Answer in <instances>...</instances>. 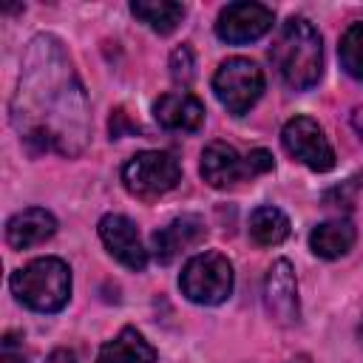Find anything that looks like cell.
Listing matches in <instances>:
<instances>
[{"mask_svg": "<svg viewBox=\"0 0 363 363\" xmlns=\"http://www.w3.org/2000/svg\"><path fill=\"white\" fill-rule=\"evenodd\" d=\"M269 60L289 88H312L323 74V45L318 28L303 17H289L269 48Z\"/></svg>", "mask_w": 363, "mask_h": 363, "instance_id": "obj_1", "label": "cell"}, {"mask_svg": "<svg viewBox=\"0 0 363 363\" xmlns=\"http://www.w3.org/2000/svg\"><path fill=\"white\" fill-rule=\"evenodd\" d=\"M14 298L34 312H60L71 298V269L60 258H37L11 272Z\"/></svg>", "mask_w": 363, "mask_h": 363, "instance_id": "obj_2", "label": "cell"}, {"mask_svg": "<svg viewBox=\"0 0 363 363\" xmlns=\"http://www.w3.org/2000/svg\"><path fill=\"white\" fill-rule=\"evenodd\" d=\"M182 295L199 306H218L233 292V264L221 252L193 255L179 275Z\"/></svg>", "mask_w": 363, "mask_h": 363, "instance_id": "obj_3", "label": "cell"}, {"mask_svg": "<svg viewBox=\"0 0 363 363\" xmlns=\"http://www.w3.org/2000/svg\"><path fill=\"white\" fill-rule=\"evenodd\" d=\"M213 91L233 116H244L264 94V74L252 60L230 57L213 74Z\"/></svg>", "mask_w": 363, "mask_h": 363, "instance_id": "obj_4", "label": "cell"}, {"mask_svg": "<svg viewBox=\"0 0 363 363\" xmlns=\"http://www.w3.org/2000/svg\"><path fill=\"white\" fill-rule=\"evenodd\" d=\"M182 179L179 162L164 150H142L122 167V184L136 199H156L173 190Z\"/></svg>", "mask_w": 363, "mask_h": 363, "instance_id": "obj_5", "label": "cell"}, {"mask_svg": "<svg viewBox=\"0 0 363 363\" xmlns=\"http://www.w3.org/2000/svg\"><path fill=\"white\" fill-rule=\"evenodd\" d=\"M281 142L292 159H298L315 173H326L335 167V150L323 128L309 116H292L281 130Z\"/></svg>", "mask_w": 363, "mask_h": 363, "instance_id": "obj_6", "label": "cell"}, {"mask_svg": "<svg viewBox=\"0 0 363 363\" xmlns=\"http://www.w3.org/2000/svg\"><path fill=\"white\" fill-rule=\"evenodd\" d=\"M272 28V9L261 3H230L216 20V34L224 43L241 45L264 37Z\"/></svg>", "mask_w": 363, "mask_h": 363, "instance_id": "obj_7", "label": "cell"}, {"mask_svg": "<svg viewBox=\"0 0 363 363\" xmlns=\"http://www.w3.org/2000/svg\"><path fill=\"white\" fill-rule=\"evenodd\" d=\"M99 238L105 244V250L128 269H145L147 264V250L142 247V238H139V230L136 224L128 218V216H119V213H108L102 216L99 221Z\"/></svg>", "mask_w": 363, "mask_h": 363, "instance_id": "obj_8", "label": "cell"}, {"mask_svg": "<svg viewBox=\"0 0 363 363\" xmlns=\"http://www.w3.org/2000/svg\"><path fill=\"white\" fill-rule=\"evenodd\" d=\"M264 303H267V312L275 323H281V326L298 323V315H301L298 284H295L292 264L286 258H281L269 267L267 281H264Z\"/></svg>", "mask_w": 363, "mask_h": 363, "instance_id": "obj_9", "label": "cell"}, {"mask_svg": "<svg viewBox=\"0 0 363 363\" xmlns=\"http://www.w3.org/2000/svg\"><path fill=\"white\" fill-rule=\"evenodd\" d=\"M201 179L216 187V190H227V187H235L241 179L250 176L247 170V159L238 156V150L227 142H210L201 153Z\"/></svg>", "mask_w": 363, "mask_h": 363, "instance_id": "obj_10", "label": "cell"}, {"mask_svg": "<svg viewBox=\"0 0 363 363\" xmlns=\"http://www.w3.org/2000/svg\"><path fill=\"white\" fill-rule=\"evenodd\" d=\"M153 116L164 130L193 133L204 125V105L187 91H173V94H164L156 99Z\"/></svg>", "mask_w": 363, "mask_h": 363, "instance_id": "obj_11", "label": "cell"}, {"mask_svg": "<svg viewBox=\"0 0 363 363\" xmlns=\"http://www.w3.org/2000/svg\"><path fill=\"white\" fill-rule=\"evenodd\" d=\"M57 233V218L43 207H26L14 213L6 224V241L14 250H28L48 241Z\"/></svg>", "mask_w": 363, "mask_h": 363, "instance_id": "obj_12", "label": "cell"}, {"mask_svg": "<svg viewBox=\"0 0 363 363\" xmlns=\"http://www.w3.org/2000/svg\"><path fill=\"white\" fill-rule=\"evenodd\" d=\"M204 235V224L199 216H182V218H173L167 227L156 230L150 235V250H153V258L167 264L173 261L182 250L199 244Z\"/></svg>", "mask_w": 363, "mask_h": 363, "instance_id": "obj_13", "label": "cell"}, {"mask_svg": "<svg viewBox=\"0 0 363 363\" xmlns=\"http://www.w3.org/2000/svg\"><path fill=\"white\" fill-rule=\"evenodd\" d=\"M352 244H354V227L346 218L323 221L309 233V250L326 261L346 255L352 250Z\"/></svg>", "mask_w": 363, "mask_h": 363, "instance_id": "obj_14", "label": "cell"}, {"mask_svg": "<svg viewBox=\"0 0 363 363\" xmlns=\"http://www.w3.org/2000/svg\"><path fill=\"white\" fill-rule=\"evenodd\" d=\"M156 349L136 332V329H122L113 340H108L99 349L96 363H153Z\"/></svg>", "mask_w": 363, "mask_h": 363, "instance_id": "obj_15", "label": "cell"}, {"mask_svg": "<svg viewBox=\"0 0 363 363\" xmlns=\"http://www.w3.org/2000/svg\"><path fill=\"white\" fill-rule=\"evenodd\" d=\"M250 235L261 247H278L289 235V218L272 204H261L250 216Z\"/></svg>", "mask_w": 363, "mask_h": 363, "instance_id": "obj_16", "label": "cell"}, {"mask_svg": "<svg viewBox=\"0 0 363 363\" xmlns=\"http://www.w3.org/2000/svg\"><path fill=\"white\" fill-rule=\"evenodd\" d=\"M130 11L142 23H147L156 34H170L184 17V6L182 3H170V0H133Z\"/></svg>", "mask_w": 363, "mask_h": 363, "instance_id": "obj_17", "label": "cell"}, {"mask_svg": "<svg viewBox=\"0 0 363 363\" xmlns=\"http://www.w3.org/2000/svg\"><path fill=\"white\" fill-rule=\"evenodd\" d=\"M337 54H340V65L343 71L363 82V23H354L343 31L340 37V45H337Z\"/></svg>", "mask_w": 363, "mask_h": 363, "instance_id": "obj_18", "label": "cell"}, {"mask_svg": "<svg viewBox=\"0 0 363 363\" xmlns=\"http://www.w3.org/2000/svg\"><path fill=\"white\" fill-rule=\"evenodd\" d=\"M170 77H173L176 82H182L184 88L193 82V77H196V60H193L190 45H179V48L170 54Z\"/></svg>", "mask_w": 363, "mask_h": 363, "instance_id": "obj_19", "label": "cell"}, {"mask_svg": "<svg viewBox=\"0 0 363 363\" xmlns=\"http://www.w3.org/2000/svg\"><path fill=\"white\" fill-rule=\"evenodd\" d=\"M244 159H247V170H250V179H252V176H261V173H269V170H272V153H269V150H264V147H255V150H250Z\"/></svg>", "mask_w": 363, "mask_h": 363, "instance_id": "obj_20", "label": "cell"}, {"mask_svg": "<svg viewBox=\"0 0 363 363\" xmlns=\"http://www.w3.org/2000/svg\"><path fill=\"white\" fill-rule=\"evenodd\" d=\"M0 363H26V354H23V349L17 346V337H14V335H6L3 352H0Z\"/></svg>", "mask_w": 363, "mask_h": 363, "instance_id": "obj_21", "label": "cell"}, {"mask_svg": "<svg viewBox=\"0 0 363 363\" xmlns=\"http://www.w3.org/2000/svg\"><path fill=\"white\" fill-rule=\"evenodd\" d=\"M45 363H77V354L71 349H54Z\"/></svg>", "mask_w": 363, "mask_h": 363, "instance_id": "obj_22", "label": "cell"}, {"mask_svg": "<svg viewBox=\"0 0 363 363\" xmlns=\"http://www.w3.org/2000/svg\"><path fill=\"white\" fill-rule=\"evenodd\" d=\"M289 363H309L306 357H295V360H289Z\"/></svg>", "mask_w": 363, "mask_h": 363, "instance_id": "obj_23", "label": "cell"}, {"mask_svg": "<svg viewBox=\"0 0 363 363\" xmlns=\"http://www.w3.org/2000/svg\"><path fill=\"white\" fill-rule=\"evenodd\" d=\"M360 340H363V323H360Z\"/></svg>", "mask_w": 363, "mask_h": 363, "instance_id": "obj_24", "label": "cell"}]
</instances>
